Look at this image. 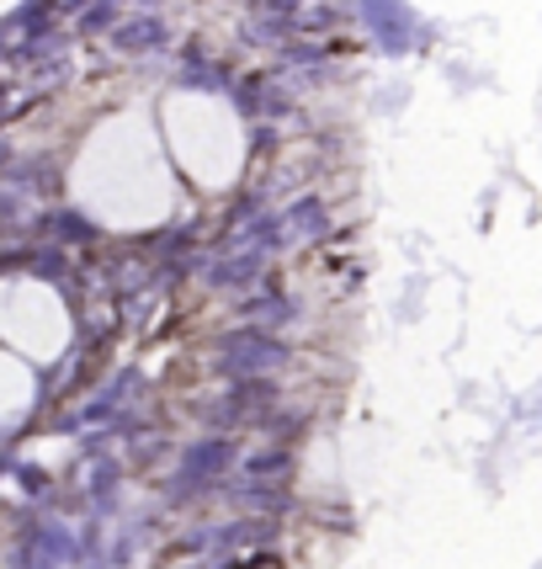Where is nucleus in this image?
<instances>
[{
	"label": "nucleus",
	"instance_id": "f257e3e1",
	"mask_svg": "<svg viewBox=\"0 0 542 569\" xmlns=\"http://www.w3.org/2000/svg\"><path fill=\"white\" fill-rule=\"evenodd\" d=\"M288 357H293V351H288V341H282L277 330L240 325V330H229V336L219 341L213 368H219L223 378H261V372H277Z\"/></svg>",
	"mask_w": 542,
	"mask_h": 569
},
{
	"label": "nucleus",
	"instance_id": "f03ea898",
	"mask_svg": "<svg viewBox=\"0 0 542 569\" xmlns=\"http://www.w3.org/2000/svg\"><path fill=\"white\" fill-rule=\"evenodd\" d=\"M229 463H234V442H229V437H202V442H192L181 452V469H175L165 500L181 506V500H198V496H208V490H219L213 479H219Z\"/></svg>",
	"mask_w": 542,
	"mask_h": 569
},
{
	"label": "nucleus",
	"instance_id": "7ed1b4c3",
	"mask_svg": "<svg viewBox=\"0 0 542 569\" xmlns=\"http://www.w3.org/2000/svg\"><path fill=\"white\" fill-rule=\"evenodd\" d=\"M357 22L368 27L378 53H389V59H404L420 38V22H415V11H410V0H357Z\"/></svg>",
	"mask_w": 542,
	"mask_h": 569
},
{
	"label": "nucleus",
	"instance_id": "20e7f679",
	"mask_svg": "<svg viewBox=\"0 0 542 569\" xmlns=\"http://www.w3.org/2000/svg\"><path fill=\"white\" fill-rule=\"evenodd\" d=\"M267 261H271V250L245 246V250H223L213 261H202L198 272H202V282L219 288V293H250V288L267 277Z\"/></svg>",
	"mask_w": 542,
	"mask_h": 569
},
{
	"label": "nucleus",
	"instance_id": "39448f33",
	"mask_svg": "<svg viewBox=\"0 0 542 569\" xmlns=\"http://www.w3.org/2000/svg\"><path fill=\"white\" fill-rule=\"evenodd\" d=\"M229 97H234V112L250 118V123H277V118H288L293 112V97L267 80V74H245V80H234L229 86Z\"/></svg>",
	"mask_w": 542,
	"mask_h": 569
},
{
	"label": "nucleus",
	"instance_id": "423d86ee",
	"mask_svg": "<svg viewBox=\"0 0 542 569\" xmlns=\"http://www.w3.org/2000/svg\"><path fill=\"white\" fill-rule=\"evenodd\" d=\"M277 383H271V372H261V378H234L229 383V395L208 410V421H219V426H229V421H245V416H267L271 405H277Z\"/></svg>",
	"mask_w": 542,
	"mask_h": 569
},
{
	"label": "nucleus",
	"instance_id": "0eeeda50",
	"mask_svg": "<svg viewBox=\"0 0 542 569\" xmlns=\"http://www.w3.org/2000/svg\"><path fill=\"white\" fill-rule=\"evenodd\" d=\"M330 234V202L324 198H298L282 208V250L293 246H314V240H324Z\"/></svg>",
	"mask_w": 542,
	"mask_h": 569
},
{
	"label": "nucleus",
	"instance_id": "6e6552de",
	"mask_svg": "<svg viewBox=\"0 0 542 569\" xmlns=\"http://www.w3.org/2000/svg\"><path fill=\"white\" fill-rule=\"evenodd\" d=\"M171 22L154 17V11H139V17H123L112 27V49L118 53H165L171 49Z\"/></svg>",
	"mask_w": 542,
	"mask_h": 569
},
{
	"label": "nucleus",
	"instance_id": "1a4fd4ad",
	"mask_svg": "<svg viewBox=\"0 0 542 569\" xmlns=\"http://www.w3.org/2000/svg\"><path fill=\"white\" fill-rule=\"evenodd\" d=\"M335 53H345L341 43H324V38H288L282 49H271L277 70H324Z\"/></svg>",
	"mask_w": 542,
	"mask_h": 569
},
{
	"label": "nucleus",
	"instance_id": "9d476101",
	"mask_svg": "<svg viewBox=\"0 0 542 569\" xmlns=\"http://www.w3.org/2000/svg\"><path fill=\"white\" fill-rule=\"evenodd\" d=\"M240 320H245V325H261V330H277V325L298 320V309L282 293L261 288V293H245V298H240Z\"/></svg>",
	"mask_w": 542,
	"mask_h": 569
},
{
	"label": "nucleus",
	"instance_id": "9b49d317",
	"mask_svg": "<svg viewBox=\"0 0 542 569\" xmlns=\"http://www.w3.org/2000/svg\"><path fill=\"white\" fill-rule=\"evenodd\" d=\"M181 64H187V70H181V86H192V91H229V86H234V80H229V70H223V64H213L202 49H187V53H181Z\"/></svg>",
	"mask_w": 542,
	"mask_h": 569
},
{
	"label": "nucleus",
	"instance_id": "f8f14e48",
	"mask_svg": "<svg viewBox=\"0 0 542 569\" xmlns=\"http://www.w3.org/2000/svg\"><path fill=\"white\" fill-rule=\"evenodd\" d=\"M38 229L43 234H53V240H70V246H91L101 229L86 213H49V219H38Z\"/></svg>",
	"mask_w": 542,
	"mask_h": 569
},
{
	"label": "nucleus",
	"instance_id": "ddd939ff",
	"mask_svg": "<svg viewBox=\"0 0 542 569\" xmlns=\"http://www.w3.org/2000/svg\"><path fill=\"white\" fill-rule=\"evenodd\" d=\"M293 469V452H250L245 463H240V479H250V485H267V479H277V473Z\"/></svg>",
	"mask_w": 542,
	"mask_h": 569
},
{
	"label": "nucleus",
	"instance_id": "4468645a",
	"mask_svg": "<svg viewBox=\"0 0 542 569\" xmlns=\"http://www.w3.org/2000/svg\"><path fill=\"white\" fill-rule=\"evenodd\" d=\"M86 496L97 500L101 511H112V506H118V463H112V458H101L97 469H91V485H86Z\"/></svg>",
	"mask_w": 542,
	"mask_h": 569
},
{
	"label": "nucleus",
	"instance_id": "2eb2a0df",
	"mask_svg": "<svg viewBox=\"0 0 542 569\" xmlns=\"http://www.w3.org/2000/svg\"><path fill=\"white\" fill-rule=\"evenodd\" d=\"M229 496L250 506V511H261V517H277V511H288V496L282 490H261V485H234Z\"/></svg>",
	"mask_w": 542,
	"mask_h": 569
},
{
	"label": "nucleus",
	"instance_id": "dca6fc26",
	"mask_svg": "<svg viewBox=\"0 0 542 569\" xmlns=\"http://www.w3.org/2000/svg\"><path fill=\"white\" fill-rule=\"evenodd\" d=\"M118 22H123V0H91L80 17V32H112Z\"/></svg>",
	"mask_w": 542,
	"mask_h": 569
},
{
	"label": "nucleus",
	"instance_id": "f3484780",
	"mask_svg": "<svg viewBox=\"0 0 542 569\" xmlns=\"http://www.w3.org/2000/svg\"><path fill=\"white\" fill-rule=\"evenodd\" d=\"M11 473H17V490H22V496H32V500L53 490L49 469H38V463H11Z\"/></svg>",
	"mask_w": 542,
	"mask_h": 569
},
{
	"label": "nucleus",
	"instance_id": "a211bd4d",
	"mask_svg": "<svg viewBox=\"0 0 542 569\" xmlns=\"http://www.w3.org/2000/svg\"><path fill=\"white\" fill-rule=\"evenodd\" d=\"M27 267L49 282H64V250H27Z\"/></svg>",
	"mask_w": 542,
	"mask_h": 569
},
{
	"label": "nucleus",
	"instance_id": "6ab92c4d",
	"mask_svg": "<svg viewBox=\"0 0 542 569\" xmlns=\"http://www.w3.org/2000/svg\"><path fill=\"white\" fill-rule=\"evenodd\" d=\"M309 0H245L250 17H288V11H303Z\"/></svg>",
	"mask_w": 542,
	"mask_h": 569
},
{
	"label": "nucleus",
	"instance_id": "aec40b11",
	"mask_svg": "<svg viewBox=\"0 0 542 569\" xmlns=\"http://www.w3.org/2000/svg\"><path fill=\"white\" fill-rule=\"evenodd\" d=\"M277 149V128L271 123H250V154L261 160V154H271Z\"/></svg>",
	"mask_w": 542,
	"mask_h": 569
}]
</instances>
